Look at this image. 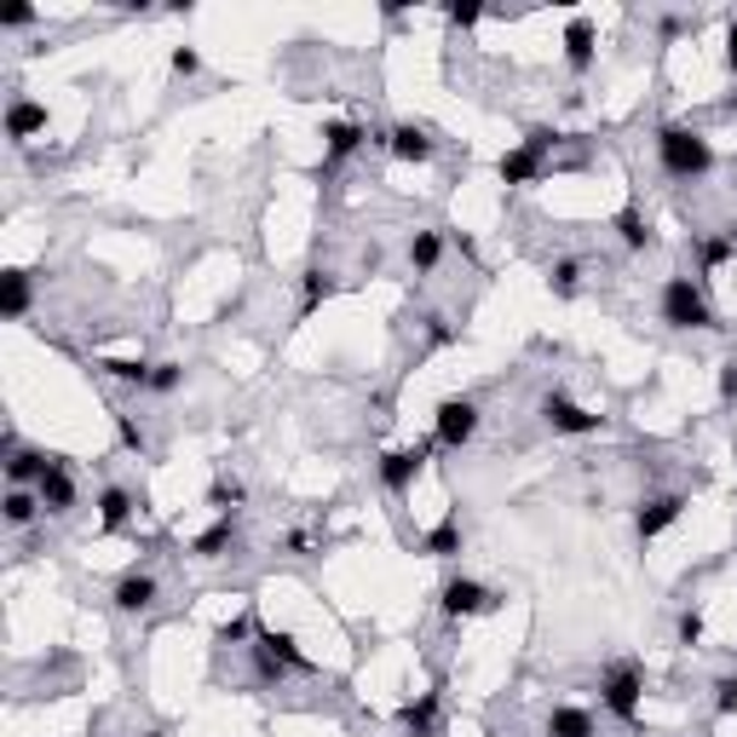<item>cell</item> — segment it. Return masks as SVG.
<instances>
[{
  "instance_id": "cell-1",
  "label": "cell",
  "mask_w": 737,
  "mask_h": 737,
  "mask_svg": "<svg viewBox=\"0 0 737 737\" xmlns=\"http://www.w3.org/2000/svg\"><path fill=\"white\" fill-rule=\"evenodd\" d=\"M657 167L669 180H703V173H715V144L697 127L669 121V127H657Z\"/></svg>"
},
{
  "instance_id": "cell-2",
  "label": "cell",
  "mask_w": 737,
  "mask_h": 737,
  "mask_svg": "<svg viewBox=\"0 0 737 737\" xmlns=\"http://www.w3.org/2000/svg\"><path fill=\"white\" fill-rule=\"evenodd\" d=\"M640 697H646V663L617 657V663L599 674V703H605V715L622 720V726H640Z\"/></svg>"
},
{
  "instance_id": "cell-3",
  "label": "cell",
  "mask_w": 737,
  "mask_h": 737,
  "mask_svg": "<svg viewBox=\"0 0 737 737\" xmlns=\"http://www.w3.org/2000/svg\"><path fill=\"white\" fill-rule=\"evenodd\" d=\"M657 317H663L669 328H720L708 294L692 283V277H669L663 294H657Z\"/></svg>"
},
{
  "instance_id": "cell-4",
  "label": "cell",
  "mask_w": 737,
  "mask_h": 737,
  "mask_svg": "<svg viewBox=\"0 0 737 737\" xmlns=\"http://www.w3.org/2000/svg\"><path fill=\"white\" fill-rule=\"evenodd\" d=\"M473 438H478V403L473 398H444L438 410H432V444L462 449Z\"/></svg>"
},
{
  "instance_id": "cell-5",
  "label": "cell",
  "mask_w": 737,
  "mask_h": 737,
  "mask_svg": "<svg viewBox=\"0 0 737 737\" xmlns=\"http://www.w3.org/2000/svg\"><path fill=\"white\" fill-rule=\"evenodd\" d=\"M496 594L485 588V582H473V576H449L444 588H438V611L449 617V622H467V617H485V611H496Z\"/></svg>"
},
{
  "instance_id": "cell-6",
  "label": "cell",
  "mask_w": 737,
  "mask_h": 737,
  "mask_svg": "<svg viewBox=\"0 0 737 737\" xmlns=\"http://www.w3.org/2000/svg\"><path fill=\"white\" fill-rule=\"evenodd\" d=\"M542 421H548V432H559V438H594V432H605V415L582 410V403L565 398V392L542 398Z\"/></svg>"
},
{
  "instance_id": "cell-7",
  "label": "cell",
  "mask_w": 737,
  "mask_h": 737,
  "mask_svg": "<svg viewBox=\"0 0 737 737\" xmlns=\"http://www.w3.org/2000/svg\"><path fill=\"white\" fill-rule=\"evenodd\" d=\"M421 467H426V444H410V449H392V455H380V490L403 501V496L415 490Z\"/></svg>"
},
{
  "instance_id": "cell-8",
  "label": "cell",
  "mask_w": 737,
  "mask_h": 737,
  "mask_svg": "<svg viewBox=\"0 0 737 737\" xmlns=\"http://www.w3.org/2000/svg\"><path fill=\"white\" fill-rule=\"evenodd\" d=\"M53 462H58L53 449H35V444H18V438H7V462H0V467H7V485H18V490H35Z\"/></svg>"
},
{
  "instance_id": "cell-9",
  "label": "cell",
  "mask_w": 737,
  "mask_h": 737,
  "mask_svg": "<svg viewBox=\"0 0 737 737\" xmlns=\"http://www.w3.org/2000/svg\"><path fill=\"white\" fill-rule=\"evenodd\" d=\"M387 150L403 167H426L432 156H438V139H432V127H421V121H398L387 133Z\"/></svg>"
},
{
  "instance_id": "cell-10",
  "label": "cell",
  "mask_w": 737,
  "mask_h": 737,
  "mask_svg": "<svg viewBox=\"0 0 737 737\" xmlns=\"http://www.w3.org/2000/svg\"><path fill=\"white\" fill-rule=\"evenodd\" d=\"M364 139H369V127H364V121H346V116L323 121V173H335L346 156H358Z\"/></svg>"
},
{
  "instance_id": "cell-11",
  "label": "cell",
  "mask_w": 737,
  "mask_h": 737,
  "mask_svg": "<svg viewBox=\"0 0 737 737\" xmlns=\"http://www.w3.org/2000/svg\"><path fill=\"white\" fill-rule=\"evenodd\" d=\"M680 513H685V496H680V490L651 496V501H640V513H633V537H640V542H657L663 530L680 524Z\"/></svg>"
},
{
  "instance_id": "cell-12",
  "label": "cell",
  "mask_w": 737,
  "mask_h": 737,
  "mask_svg": "<svg viewBox=\"0 0 737 737\" xmlns=\"http://www.w3.org/2000/svg\"><path fill=\"white\" fill-rule=\"evenodd\" d=\"M496 180H501V185H513V191H530V185H542V180H548V162L537 156V150L513 144V150H501V156H496Z\"/></svg>"
},
{
  "instance_id": "cell-13",
  "label": "cell",
  "mask_w": 737,
  "mask_h": 737,
  "mask_svg": "<svg viewBox=\"0 0 737 737\" xmlns=\"http://www.w3.org/2000/svg\"><path fill=\"white\" fill-rule=\"evenodd\" d=\"M594 58H599V30H594V18L576 12L565 23V64H571V75H588Z\"/></svg>"
},
{
  "instance_id": "cell-14",
  "label": "cell",
  "mask_w": 737,
  "mask_h": 737,
  "mask_svg": "<svg viewBox=\"0 0 737 737\" xmlns=\"http://www.w3.org/2000/svg\"><path fill=\"white\" fill-rule=\"evenodd\" d=\"M35 496H41V507H46L53 519L75 513V473H69V462H64V455H58L53 467H46V478L35 485Z\"/></svg>"
},
{
  "instance_id": "cell-15",
  "label": "cell",
  "mask_w": 737,
  "mask_h": 737,
  "mask_svg": "<svg viewBox=\"0 0 737 737\" xmlns=\"http://www.w3.org/2000/svg\"><path fill=\"white\" fill-rule=\"evenodd\" d=\"M116 611L121 617H139V611H150V605H156V576L150 571H127L121 582H116Z\"/></svg>"
},
{
  "instance_id": "cell-16",
  "label": "cell",
  "mask_w": 737,
  "mask_h": 737,
  "mask_svg": "<svg viewBox=\"0 0 737 737\" xmlns=\"http://www.w3.org/2000/svg\"><path fill=\"white\" fill-rule=\"evenodd\" d=\"M127 524H133V496L121 485H105L98 490V537H121Z\"/></svg>"
},
{
  "instance_id": "cell-17",
  "label": "cell",
  "mask_w": 737,
  "mask_h": 737,
  "mask_svg": "<svg viewBox=\"0 0 737 737\" xmlns=\"http://www.w3.org/2000/svg\"><path fill=\"white\" fill-rule=\"evenodd\" d=\"M35 133H46V105H35V98H12V105H7V139L23 144Z\"/></svg>"
},
{
  "instance_id": "cell-18",
  "label": "cell",
  "mask_w": 737,
  "mask_h": 737,
  "mask_svg": "<svg viewBox=\"0 0 737 737\" xmlns=\"http://www.w3.org/2000/svg\"><path fill=\"white\" fill-rule=\"evenodd\" d=\"M253 640H260V646H271L277 657H283V663H289V674H312V669H317L312 657L300 651V640H294L289 628H265V622H260V633H253Z\"/></svg>"
},
{
  "instance_id": "cell-19",
  "label": "cell",
  "mask_w": 737,
  "mask_h": 737,
  "mask_svg": "<svg viewBox=\"0 0 737 737\" xmlns=\"http://www.w3.org/2000/svg\"><path fill=\"white\" fill-rule=\"evenodd\" d=\"M438 715H444V697L438 692H421L398 708V726L403 731H438Z\"/></svg>"
},
{
  "instance_id": "cell-20",
  "label": "cell",
  "mask_w": 737,
  "mask_h": 737,
  "mask_svg": "<svg viewBox=\"0 0 737 737\" xmlns=\"http://www.w3.org/2000/svg\"><path fill=\"white\" fill-rule=\"evenodd\" d=\"M41 513H46V507H41V496H35V490H18V485H7V496H0V519H7L12 530H30Z\"/></svg>"
},
{
  "instance_id": "cell-21",
  "label": "cell",
  "mask_w": 737,
  "mask_h": 737,
  "mask_svg": "<svg viewBox=\"0 0 737 737\" xmlns=\"http://www.w3.org/2000/svg\"><path fill=\"white\" fill-rule=\"evenodd\" d=\"M594 715L588 708H576V703H553L548 708V737H594Z\"/></svg>"
},
{
  "instance_id": "cell-22",
  "label": "cell",
  "mask_w": 737,
  "mask_h": 737,
  "mask_svg": "<svg viewBox=\"0 0 737 737\" xmlns=\"http://www.w3.org/2000/svg\"><path fill=\"white\" fill-rule=\"evenodd\" d=\"M0 312H7L12 323L30 317V271H0Z\"/></svg>"
},
{
  "instance_id": "cell-23",
  "label": "cell",
  "mask_w": 737,
  "mask_h": 737,
  "mask_svg": "<svg viewBox=\"0 0 737 737\" xmlns=\"http://www.w3.org/2000/svg\"><path fill=\"white\" fill-rule=\"evenodd\" d=\"M335 294H340L335 271H306V277H300V317H312L323 300H335Z\"/></svg>"
},
{
  "instance_id": "cell-24",
  "label": "cell",
  "mask_w": 737,
  "mask_h": 737,
  "mask_svg": "<svg viewBox=\"0 0 737 737\" xmlns=\"http://www.w3.org/2000/svg\"><path fill=\"white\" fill-rule=\"evenodd\" d=\"M617 237H622L628 253H646V248L657 242V237H651V219L640 214V202H628V208L617 214Z\"/></svg>"
},
{
  "instance_id": "cell-25",
  "label": "cell",
  "mask_w": 737,
  "mask_h": 737,
  "mask_svg": "<svg viewBox=\"0 0 737 737\" xmlns=\"http://www.w3.org/2000/svg\"><path fill=\"white\" fill-rule=\"evenodd\" d=\"M421 548H426L432 559H455V553H462V519H455V513H444V519H438V524H432L426 537H421Z\"/></svg>"
},
{
  "instance_id": "cell-26",
  "label": "cell",
  "mask_w": 737,
  "mask_h": 737,
  "mask_svg": "<svg viewBox=\"0 0 737 737\" xmlns=\"http://www.w3.org/2000/svg\"><path fill=\"white\" fill-rule=\"evenodd\" d=\"M242 501H248V485H242V478H237V473H219V478H214V485H208V507H214V513H219V519H231V513H237V507H242Z\"/></svg>"
},
{
  "instance_id": "cell-27",
  "label": "cell",
  "mask_w": 737,
  "mask_h": 737,
  "mask_svg": "<svg viewBox=\"0 0 737 737\" xmlns=\"http://www.w3.org/2000/svg\"><path fill=\"white\" fill-rule=\"evenodd\" d=\"M438 260H444V231H415L410 237V271L426 277V271H438Z\"/></svg>"
},
{
  "instance_id": "cell-28",
  "label": "cell",
  "mask_w": 737,
  "mask_h": 737,
  "mask_svg": "<svg viewBox=\"0 0 737 737\" xmlns=\"http://www.w3.org/2000/svg\"><path fill=\"white\" fill-rule=\"evenodd\" d=\"M231 542H237V513H231V519H214V524L191 542V553H196V559H219Z\"/></svg>"
},
{
  "instance_id": "cell-29",
  "label": "cell",
  "mask_w": 737,
  "mask_h": 737,
  "mask_svg": "<svg viewBox=\"0 0 737 737\" xmlns=\"http://www.w3.org/2000/svg\"><path fill=\"white\" fill-rule=\"evenodd\" d=\"M98 369H105L110 380H121V387L150 392V369H156V364H144V358H98Z\"/></svg>"
},
{
  "instance_id": "cell-30",
  "label": "cell",
  "mask_w": 737,
  "mask_h": 737,
  "mask_svg": "<svg viewBox=\"0 0 737 737\" xmlns=\"http://www.w3.org/2000/svg\"><path fill=\"white\" fill-rule=\"evenodd\" d=\"M248 657H253V680H260V685H277V680L289 674L283 657H277L271 646H260V640H248Z\"/></svg>"
},
{
  "instance_id": "cell-31",
  "label": "cell",
  "mask_w": 737,
  "mask_h": 737,
  "mask_svg": "<svg viewBox=\"0 0 737 737\" xmlns=\"http://www.w3.org/2000/svg\"><path fill=\"white\" fill-rule=\"evenodd\" d=\"M548 283H553L559 300H576V294H582V260H559V265L548 271Z\"/></svg>"
},
{
  "instance_id": "cell-32",
  "label": "cell",
  "mask_w": 737,
  "mask_h": 737,
  "mask_svg": "<svg viewBox=\"0 0 737 737\" xmlns=\"http://www.w3.org/2000/svg\"><path fill=\"white\" fill-rule=\"evenodd\" d=\"M180 387H185V364H156V369H150V392H156V398L180 392Z\"/></svg>"
},
{
  "instance_id": "cell-33",
  "label": "cell",
  "mask_w": 737,
  "mask_h": 737,
  "mask_svg": "<svg viewBox=\"0 0 737 737\" xmlns=\"http://www.w3.org/2000/svg\"><path fill=\"white\" fill-rule=\"evenodd\" d=\"M697 260H703V271H720V265L731 260V242H726V237H703V242H697Z\"/></svg>"
},
{
  "instance_id": "cell-34",
  "label": "cell",
  "mask_w": 737,
  "mask_h": 737,
  "mask_svg": "<svg viewBox=\"0 0 737 737\" xmlns=\"http://www.w3.org/2000/svg\"><path fill=\"white\" fill-rule=\"evenodd\" d=\"M116 432H121V444H127V449H133V455H144V449H150V438H144V426H139L133 415H127V410H116Z\"/></svg>"
},
{
  "instance_id": "cell-35",
  "label": "cell",
  "mask_w": 737,
  "mask_h": 737,
  "mask_svg": "<svg viewBox=\"0 0 737 737\" xmlns=\"http://www.w3.org/2000/svg\"><path fill=\"white\" fill-rule=\"evenodd\" d=\"M715 715H720V720L737 715V674H720V680H715Z\"/></svg>"
},
{
  "instance_id": "cell-36",
  "label": "cell",
  "mask_w": 737,
  "mask_h": 737,
  "mask_svg": "<svg viewBox=\"0 0 737 737\" xmlns=\"http://www.w3.org/2000/svg\"><path fill=\"white\" fill-rule=\"evenodd\" d=\"M253 633H260L253 617H231V622H219V646H242V640H253Z\"/></svg>"
},
{
  "instance_id": "cell-37",
  "label": "cell",
  "mask_w": 737,
  "mask_h": 737,
  "mask_svg": "<svg viewBox=\"0 0 737 737\" xmlns=\"http://www.w3.org/2000/svg\"><path fill=\"white\" fill-rule=\"evenodd\" d=\"M30 23H35V7H23V0L0 7V30H30Z\"/></svg>"
},
{
  "instance_id": "cell-38",
  "label": "cell",
  "mask_w": 737,
  "mask_h": 737,
  "mask_svg": "<svg viewBox=\"0 0 737 737\" xmlns=\"http://www.w3.org/2000/svg\"><path fill=\"white\" fill-rule=\"evenodd\" d=\"M173 75H185V82H191V75H202V53H196V46H173Z\"/></svg>"
},
{
  "instance_id": "cell-39",
  "label": "cell",
  "mask_w": 737,
  "mask_h": 737,
  "mask_svg": "<svg viewBox=\"0 0 737 737\" xmlns=\"http://www.w3.org/2000/svg\"><path fill=\"white\" fill-rule=\"evenodd\" d=\"M674 633H680V646H697L703 640V611H680Z\"/></svg>"
},
{
  "instance_id": "cell-40",
  "label": "cell",
  "mask_w": 737,
  "mask_h": 737,
  "mask_svg": "<svg viewBox=\"0 0 737 737\" xmlns=\"http://www.w3.org/2000/svg\"><path fill=\"white\" fill-rule=\"evenodd\" d=\"M559 144V133H553V127H530V133H524V150H537V156L548 162V150Z\"/></svg>"
},
{
  "instance_id": "cell-41",
  "label": "cell",
  "mask_w": 737,
  "mask_h": 737,
  "mask_svg": "<svg viewBox=\"0 0 737 737\" xmlns=\"http://www.w3.org/2000/svg\"><path fill=\"white\" fill-rule=\"evenodd\" d=\"M444 18L455 23V30H473V23L485 18V7H462V0H455V7H444Z\"/></svg>"
},
{
  "instance_id": "cell-42",
  "label": "cell",
  "mask_w": 737,
  "mask_h": 737,
  "mask_svg": "<svg viewBox=\"0 0 737 737\" xmlns=\"http://www.w3.org/2000/svg\"><path fill=\"white\" fill-rule=\"evenodd\" d=\"M720 398H726V403H737V358H731V364H720Z\"/></svg>"
},
{
  "instance_id": "cell-43",
  "label": "cell",
  "mask_w": 737,
  "mask_h": 737,
  "mask_svg": "<svg viewBox=\"0 0 737 737\" xmlns=\"http://www.w3.org/2000/svg\"><path fill=\"white\" fill-rule=\"evenodd\" d=\"M426 340H432V346H449L455 335H449V328H444V317H426Z\"/></svg>"
},
{
  "instance_id": "cell-44",
  "label": "cell",
  "mask_w": 737,
  "mask_h": 737,
  "mask_svg": "<svg viewBox=\"0 0 737 737\" xmlns=\"http://www.w3.org/2000/svg\"><path fill=\"white\" fill-rule=\"evenodd\" d=\"M726 64H731V69H737V18H731V23H726Z\"/></svg>"
},
{
  "instance_id": "cell-45",
  "label": "cell",
  "mask_w": 737,
  "mask_h": 737,
  "mask_svg": "<svg viewBox=\"0 0 737 737\" xmlns=\"http://www.w3.org/2000/svg\"><path fill=\"white\" fill-rule=\"evenodd\" d=\"M289 553H312V530H294V537H289Z\"/></svg>"
},
{
  "instance_id": "cell-46",
  "label": "cell",
  "mask_w": 737,
  "mask_h": 737,
  "mask_svg": "<svg viewBox=\"0 0 737 737\" xmlns=\"http://www.w3.org/2000/svg\"><path fill=\"white\" fill-rule=\"evenodd\" d=\"M726 242H731V253H737V219L726 225Z\"/></svg>"
},
{
  "instance_id": "cell-47",
  "label": "cell",
  "mask_w": 737,
  "mask_h": 737,
  "mask_svg": "<svg viewBox=\"0 0 737 737\" xmlns=\"http://www.w3.org/2000/svg\"><path fill=\"white\" fill-rule=\"evenodd\" d=\"M410 737H438V731H410Z\"/></svg>"
},
{
  "instance_id": "cell-48",
  "label": "cell",
  "mask_w": 737,
  "mask_h": 737,
  "mask_svg": "<svg viewBox=\"0 0 737 737\" xmlns=\"http://www.w3.org/2000/svg\"><path fill=\"white\" fill-rule=\"evenodd\" d=\"M144 737H167V731H144Z\"/></svg>"
}]
</instances>
